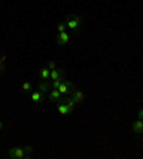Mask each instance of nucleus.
Masks as SVG:
<instances>
[{
    "instance_id": "nucleus-1",
    "label": "nucleus",
    "mask_w": 143,
    "mask_h": 159,
    "mask_svg": "<svg viewBox=\"0 0 143 159\" xmlns=\"http://www.w3.org/2000/svg\"><path fill=\"white\" fill-rule=\"evenodd\" d=\"M66 27L72 33H80L82 26H83V17L79 15H69L66 17Z\"/></svg>"
},
{
    "instance_id": "nucleus-2",
    "label": "nucleus",
    "mask_w": 143,
    "mask_h": 159,
    "mask_svg": "<svg viewBox=\"0 0 143 159\" xmlns=\"http://www.w3.org/2000/svg\"><path fill=\"white\" fill-rule=\"evenodd\" d=\"M57 90H59L62 95H70V93L74 90V85L70 80H62L59 88H57Z\"/></svg>"
},
{
    "instance_id": "nucleus-3",
    "label": "nucleus",
    "mask_w": 143,
    "mask_h": 159,
    "mask_svg": "<svg viewBox=\"0 0 143 159\" xmlns=\"http://www.w3.org/2000/svg\"><path fill=\"white\" fill-rule=\"evenodd\" d=\"M7 155H9L10 159H25V158H27V156H26V152H25V148H20V146L9 149Z\"/></svg>"
},
{
    "instance_id": "nucleus-4",
    "label": "nucleus",
    "mask_w": 143,
    "mask_h": 159,
    "mask_svg": "<svg viewBox=\"0 0 143 159\" xmlns=\"http://www.w3.org/2000/svg\"><path fill=\"white\" fill-rule=\"evenodd\" d=\"M70 42V34L67 32H62V33H57L56 36V43L59 44V46H66L69 44Z\"/></svg>"
},
{
    "instance_id": "nucleus-5",
    "label": "nucleus",
    "mask_w": 143,
    "mask_h": 159,
    "mask_svg": "<svg viewBox=\"0 0 143 159\" xmlns=\"http://www.w3.org/2000/svg\"><path fill=\"white\" fill-rule=\"evenodd\" d=\"M44 99H46V93L40 92L39 89H37L36 92H32V95H30V100L33 103H42Z\"/></svg>"
},
{
    "instance_id": "nucleus-6",
    "label": "nucleus",
    "mask_w": 143,
    "mask_h": 159,
    "mask_svg": "<svg viewBox=\"0 0 143 159\" xmlns=\"http://www.w3.org/2000/svg\"><path fill=\"white\" fill-rule=\"evenodd\" d=\"M56 107H57V111H59V113L60 115H63V116H67V115H70V112L73 111V109H70L69 106H67L63 100H60V102H57L56 103Z\"/></svg>"
},
{
    "instance_id": "nucleus-7",
    "label": "nucleus",
    "mask_w": 143,
    "mask_h": 159,
    "mask_svg": "<svg viewBox=\"0 0 143 159\" xmlns=\"http://www.w3.org/2000/svg\"><path fill=\"white\" fill-rule=\"evenodd\" d=\"M65 78V70L56 67L53 70H50V80H63Z\"/></svg>"
},
{
    "instance_id": "nucleus-8",
    "label": "nucleus",
    "mask_w": 143,
    "mask_h": 159,
    "mask_svg": "<svg viewBox=\"0 0 143 159\" xmlns=\"http://www.w3.org/2000/svg\"><path fill=\"white\" fill-rule=\"evenodd\" d=\"M49 100L57 103V102L62 100V93H60L57 89H50V90H49Z\"/></svg>"
},
{
    "instance_id": "nucleus-9",
    "label": "nucleus",
    "mask_w": 143,
    "mask_h": 159,
    "mask_svg": "<svg viewBox=\"0 0 143 159\" xmlns=\"http://www.w3.org/2000/svg\"><path fill=\"white\" fill-rule=\"evenodd\" d=\"M132 129L136 135H142L143 133V120L142 119H136L132 125Z\"/></svg>"
},
{
    "instance_id": "nucleus-10",
    "label": "nucleus",
    "mask_w": 143,
    "mask_h": 159,
    "mask_svg": "<svg viewBox=\"0 0 143 159\" xmlns=\"http://www.w3.org/2000/svg\"><path fill=\"white\" fill-rule=\"evenodd\" d=\"M70 98H72V99H74L76 100V103H80V102H83L84 100V93L82 92V90H77V89H74L73 92L70 93Z\"/></svg>"
},
{
    "instance_id": "nucleus-11",
    "label": "nucleus",
    "mask_w": 143,
    "mask_h": 159,
    "mask_svg": "<svg viewBox=\"0 0 143 159\" xmlns=\"http://www.w3.org/2000/svg\"><path fill=\"white\" fill-rule=\"evenodd\" d=\"M37 89L43 93H49V90H50L51 88H50V83H49L47 80H42L37 83Z\"/></svg>"
},
{
    "instance_id": "nucleus-12",
    "label": "nucleus",
    "mask_w": 143,
    "mask_h": 159,
    "mask_svg": "<svg viewBox=\"0 0 143 159\" xmlns=\"http://www.w3.org/2000/svg\"><path fill=\"white\" fill-rule=\"evenodd\" d=\"M39 75H40L42 80H49V79H50V69H49V67H42Z\"/></svg>"
},
{
    "instance_id": "nucleus-13",
    "label": "nucleus",
    "mask_w": 143,
    "mask_h": 159,
    "mask_svg": "<svg viewBox=\"0 0 143 159\" xmlns=\"http://www.w3.org/2000/svg\"><path fill=\"white\" fill-rule=\"evenodd\" d=\"M63 102H65V103H66L67 106L70 107V109H73V107L76 106V100L72 99V98H67V99H66V100H63Z\"/></svg>"
},
{
    "instance_id": "nucleus-14",
    "label": "nucleus",
    "mask_w": 143,
    "mask_h": 159,
    "mask_svg": "<svg viewBox=\"0 0 143 159\" xmlns=\"http://www.w3.org/2000/svg\"><path fill=\"white\" fill-rule=\"evenodd\" d=\"M22 90L23 92H30V90H32V83H30V82H25L22 85Z\"/></svg>"
},
{
    "instance_id": "nucleus-15",
    "label": "nucleus",
    "mask_w": 143,
    "mask_h": 159,
    "mask_svg": "<svg viewBox=\"0 0 143 159\" xmlns=\"http://www.w3.org/2000/svg\"><path fill=\"white\" fill-rule=\"evenodd\" d=\"M66 23H57V30H59V33H62V32H66Z\"/></svg>"
},
{
    "instance_id": "nucleus-16",
    "label": "nucleus",
    "mask_w": 143,
    "mask_h": 159,
    "mask_svg": "<svg viewBox=\"0 0 143 159\" xmlns=\"http://www.w3.org/2000/svg\"><path fill=\"white\" fill-rule=\"evenodd\" d=\"M60 82L62 80H51L50 82V88L51 89H57L59 88V85H60Z\"/></svg>"
},
{
    "instance_id": "nucleus-17",
    "label": "nucleus",
    "mask_w": 143,
    "mask_h": 159,
    "mask_svg": "<svg viewBox=\"0 0 143 159\" xmlns=\"http://www.w3.org/2000/svg\"><path fill=\"white\" fill-rule=\"evenodd\" d=\"M25 152H26V156L29 158V156L33 153V148H32V146H26V148H25Z\"/></svg>"
},
{
    "instance_id": "nucleus-18",
    "label": "nucleus",
    "mask_w": 143,
    "mask_h": 159,
    "mask_svg": "<svg viewBox=\"0 0 143 159\" xmlns=\"http://www.w3.org/2000/svg\"><path fill=\"white\" fill-rule=\"evenodd\" d=\"M47 67L50 69V70H53V69H56V63L53 62V60H50V62H49V65H47Z\"/></svg>"
},
{
    "instance_id": "nucleus-19",
    "label": "nucleus",
    "mask_w": 143,
    "mask_h": 159,
    "mask_svg": "<svg viewBox=\"0 0 143 159\" xmlns=\"http://www.w3.org/2000/svg\"><path fill=\"white\" fill-rule=\"evenodd\" d=\"M137 119H142L143 120V109H140V111L137 112Z\"/></svg>"
},
{
    "instance_id": "nucleus-20",
    "label": "nucleus",
    "mask_w": 143,
    "mask_h": 159,
    "mask_svg": "<svg viewBox=\"0 0 143 159\" xmlns=\"http://www.w3.org/2000/svg\"><path fill=\"white\" fill-rule=\"evenodd\" d=\"M3 126H4V123H3V120H0V130L3 129Z\"/></svg>"
}]
</instances>
